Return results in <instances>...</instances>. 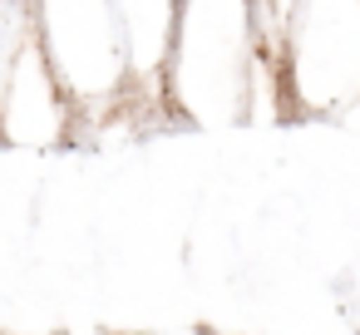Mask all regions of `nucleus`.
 <instances>
[{
	"label": "nucleus",
	"mask_w": 360,
	"mask_h": 335,
	"mask_svg": "<svg viewBox=\"0 0 360 335\" xmlns=\"http://www.w3.org/2000/svg\"><path fill=\"white\" fill-rule=\"evenodd\" d=\"M30 35L75 104V124L129 99V60L114 0H30Z\"/></svg>",
	"instance_id": "obj_2"
},
{
	"label": "nucleus",
	"mask_w": 360,
	"mask_h": 335,
	"mask_svg": "<svg viewBox=\"0 0 360 335\" xmlns=\"http://www.w3.org/2000/svg\"><path fill=\"white\" fill-rule=\"evenodd\" d=\"M281 79L291 119H340L360 104V0H296Z\"/></svg>",
	"instance_id": "obj_3"
},
{
	"label": "nucleus",
	"mask_w": 360,
	"mask_h": 335,
	"mask_svg": "<svg viewBox=\"0 0 360 335\" xmlns=\"http://www.w3.org/2000/svg\"><path fill=\"white\" fill-rule=\"evenodd\" d=\"M75 104L55 79L35 35H25L11 55H0V143L11 148H55L70 138Z\"/></svg>",
	"instance_id": "obj_4"
},
{
	"label": "nucleus",
	"mask_w": 360,
	"mask_h": 335,
	"mask_svg": "<svg viewBox=\"0 0 360 335\" xmlns=\"http://www.w3.org/2000/svg\"><path fill=\"white\" fill-rule=\"evenodd\" d=\"M114 20L129 60V99L139 109L168 104V60L178 30V0H114Z\"/></svg>",
	"instance_id": "obj_5"
},
{
	"label": "nucleus",
	"mask_w": 360,
	"mask_h": 335,
	"mask_svg": "<svg viewBox=\"0 0 360 335\" xmlns=\"http://www.w3.org/2000/svg\"><path fill=\"white\" fill-rule=\"evenodd\" d=\"M252 0H178L168 60V109L188 124H247Z\"/></svg>",
	"instance_id": "obj_1"
}]
</instances>
